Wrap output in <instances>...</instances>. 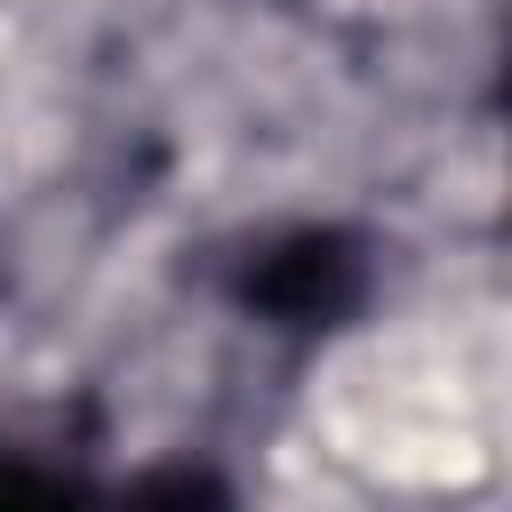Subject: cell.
I'll return each mask as SVG.
<instances>
[{"label": "cell", "mask_w": 512, "mask_h": 512, "mask_svg": "<svg viewBox=\"0 0 512 512\" xmlns=\"http://www.w3.org/2000/svg\"><path fill=\"white\" fill-rule=\"evenodd\" d=\"M368 240L344 224H280L232 264V304L272 336H328L368 304Z\"/></svg>", "instance_id": "6da1fadb"}]
</instances>
